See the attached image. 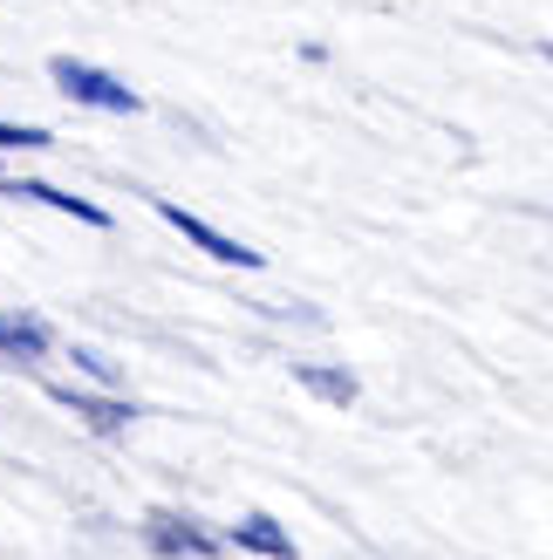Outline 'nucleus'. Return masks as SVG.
I'll return each instance as SVG.
<instances>
[{
    "mask_svg": "<svg viewBox=\"0 0 553 560\" xmlns=\"http://www.w3.org/2000/svg\"><path fill=\"white\" fill-rule=\"evenodd\" d=\"M144 540H151L164 560H212V540H205L191 520H178V513H151V520H144Z\"/></svg>",
    "mask_w": 553,
    "mask_h": 560,
    "instance_id": "3",
    "label": "nucleus"
},
{
    "mask_svg": "<svg viewBox=\"0 0 553 560\" xmlns=\"http://www.w3.org/2000/svg\"><path fill=\"white\" fill-rule=\"evenodd\" d=\"M48 349V328L35 315H0V355H14V362H35Z\"/></svg>",
    "mask_w": 553,
    "mask_h": 560,
    "instance_id": "6",
    "label": "nucleus"
},
{
    "mask_svg": "<svg viewBox=\"0 0 553 560\" xmlns=\"http://www.w3.org/2000/svg\"><path fill=\"white\" fill-rule=\"evenodd\" d=\"M55 404H62V410H75L82 424H90V431H103V438L130 424V404H117V397H82V389H69V383H55Z\"/></svg>",
    "mask_w": 553,
    "mask_h": 560,
    "instance_id": "5",
    "label": "nucleus"
},
{
    "mask_svg": "<svg viewBox=\"0 0 553 560\" xmlns=\"http://www.w3.org/2000/svg\"><path fill=\"white\" fill-rule=\"evenodd\" d=\"M48 75H55V90H62V96L90 103V109H117V117H137V109H144V103H137V90H123L117 75H103L90 62H75V55H55Z\"/></svg>",
    "mask_w": 553,
    "mask_h": 560,
    "instance_id": "1",
    "label": "nucleus"
},
{
    "mask_svg": "<svg viewBox=\"0 0 553 560\" xmlns=\"http://www.w3.org/2000/svg\"><path fill=\"white\" fill-rule=\"evenodd\" d=\"M233 540H239V547H254V553H267V560H294V540H287L267 513H246V520L233 526Z\"/></svg>",
    "mask_w": 553,
    "mask_h": 560,
    "instance_id": "7",
    "label": "nucleus"
},
{
    "mask_svg": "<svg viewBox=\"0 0 553 560\" xmlns=\"http://www.w3.org/2000/svg\"><path fill=\"white\" fill-rule=\"evenodd\" d=\"M157 219H164V226H178L191 246H205V254H212V260H226V267H260V260H267V254H254V246H239V240H226V233H212L199 212H185V206H172V199H157Z\"/></svg>",
    "mask_w": 553,
    "mask_h": 560,
    "instance_id": "2",
    "label": "nucleus"
},
{
    "mask_svg": "<svg viewBox=\"0 0 553 560\" xmlns=\"http://www.w3.org/2000/svg\"><path fill=\"white\" fill-rule=\"evenodd\" d=\"M301 389H315V397H328V404H355V376H342V370H321V362H301Z\"/></svg>",
    "mask_w": 553,
    "mask_h": 560,
    "instance_id": "8",
    "label": "nucleus"
},
{
    "mask_svg": "<svg viewBox=\"0 0 553 560\" xmlns=\"http://www.w3.org/2000/svg\"><path fill=\"white\" fill-rule=\"evenodd\" d=\"M546 62H553V42H546Z\"/></svg>",
    "mask_w": 553,
    "mask_h": 560,
    "instance_id": "10",
    "label": "nucleus"
},
{
    "mask_svg": "<svg viewBox=\"0 0 553 560\" xmlns=\"http://www.w3.org/2000/svg\"><path fill=\"white\" fill-rule=\"evenodd\" d=\"M48 144V130L35 124H0V151H42Z\"/></svg>",
    "mask_w": 553,
    "mask_h": 560,
    "instance_id": "9",
    "label": "nucleus"
},
{
    "mask_svg": "<svg viewBox=\"0 0 553 560\" xmlns=\"http://www.w3.org/2000/svg\"><path fill=\"white\" fill-rule=\"evenodd\" d=\"M0 191L8 199H35V206H55V212H75L82 226H109V212L96 199H69V191H55V185H35V178H0Z\"/></svg>",
    "mask_w": 553,
    "mask_h": 560,
    "instance_id": "4",
    "label": "nucleus"
}]
</instances>
